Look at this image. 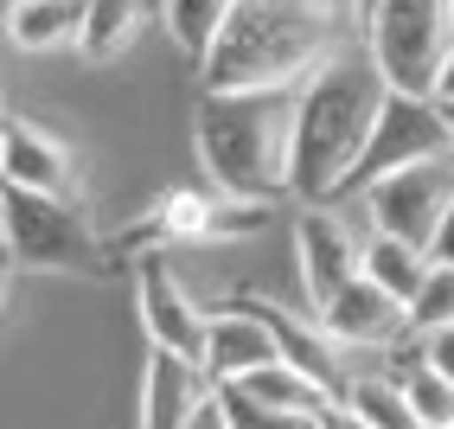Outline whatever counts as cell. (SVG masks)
I'll return each mask as SVG.
<instances>
[{
	"instance_id": "6da1fadb",
	"label": "cell",
	"mask_w": 454,
	"mask_h": 429,
	"mask_svg": "<svg viewBox=\"0 0 454 429\" xmlns=\"http://www.w3.org/2000/svg\"><path fill=\"white\" fill-rule=\"evenodd\" d=\"M390 103V83L378 77L365 45H346L340 58L294 90V147H288V199L333 205L365 155L378 115Z\"/></svg>"
},
{
	"instance_id": "7a4b0ae2",
	"label": "cell",
	"mask_w": 454,
	"mask_h": 429,
	"mask_svg": "<svg viewBox=\"0 0 454 429\" xmlns=\"http://www.w3.org/2000/svg\"><path fill=\"white\" fill-rule=\"evenodd\" d=\"M340 7L333 0H237L211 58L199 65L205 97H262L301 90L326 58H340Z\"/></svg>"
},
{
	"instance_id": "3957f363",
	"label": "cell",
	"mask_w": 454,
	"mask_h": 429,
	"mask_svg": "<svg viewBox=\"0 0 454 429\" xmlns=\"http://www.w3.org/2000/svg\"><path fill=\"white\" fill-rule=\"evenodd\" d=\"M199 167L218 193L276 199L288 193V147H294V90L262 97H205L192 115Z\"/></svg>"
},
{
	"instance_id": "277c9868",
	"label": "cell",
	"mask_w": 454,
	"mask_h": 429,
	"mask_svg": "<svg viewBox=\"0 0 454 429\" xmlns=\"http://www.w3.org/2000/svg\"><path fill=\"white\" fill-rule=\"evenodd\" d=\"M378 77L390 83V97H422L435 103V77L454 52V20L448 0H384L365 20V39Z\"/></svg>"
},
{
	"instance_id": "5b68a950",
	"label": "cell",
	"mask_w": 454,
	"mask_h": 429,
	"mask_svg": "<svg viewBox=\"0 0 454 429\" xmlns=\"http://www.w3.org/2000/svg\"><path fill=\"white\" fill-rule=\"evenodd\" d=\"M7 257L33 275H90L103 269V243L83 218V199H39V193H7L0 205Z\"/></svg>"
},
{
	"instance_id": "8992f818",
	"label": "cell",
	"mask_w": 454,
	"mask_h": 429,
	"mask_svg": "<svg viewBox=\"0 0 454 429\" xmlns=\"http://www.w3.org/2000/svg\"><path fill=\"white\" fill-rule=\"evenodd\" d=\"M454 155V141H448V115L442 103H422V97H390L384 115H378V129L365 141V155H358L352 179H346V193L333 199V205H346L358 193H372L378 179L390 173H403V167H422V161H448Z\"/></svg>"
},
{
	"instance_id": "52a82bcc",
	"label": "cell",
	"mask_w": 454,
	"mask_h": 429,
	"mask_svg": "<svg viewBox=\"0 0 454 429\" xmlns=\"http://www.w3.org/2000/svg\"><path fill=\"white\" fill-rule=\"evenodd\" d=\"M365 231L372 225H352L340 205H301V218H294V275H301L308 321L365 275Z\"/></svg>"
},
{
	"instance_id": "ba28073f",
	"label": "cell",
	"mask_w": 454,
	"mask_h": 429,
	"mask_svg": "<svg viewBox=\"0 0 454 429\" xmlns=\"http://www.w3.org/2000/svg\"><path fill=\"white\" fill-rule=\"evenodd\" d=\"M365 211V225L384 231V237H397V243H416V250H429L442 218H448V205H454V155L448 161H422V167H403V173H390L378 179L372 193H358L346 199Z\"/></svg>"
},
{
	"instance_id": "9c48e42d",
	"label": "cell",
	"mask_w": 454,
	"mask_h": 429,
	"mask_svg": "<svg viewBox=\"0 0 454 429\" xmlns=\"http://www.w3.org/2000/svg\"><path fill=\"white\" fill-rule=\"evenodd\" d=\"M135 308H141V327H147V340H154L160 353H179V359L205 365L211 314L186 295V282L167 269L160 250H141L135 257Z\"/></svg>"
},
{
	"instance_id": "30bf717a",
	"label": "cell",
	"mask_w": 454,
	"mask_h": 429,
	"mask_svg": "<svg viewBox=\"0 0 454 429\" xmlns=\"http://www.w3.org/2000/svg\"><path fill=\"white\" fill-rule=\"evenodd\" d=\"M0 173L7 193H39V199H83V167L65 135H51L33 115H7L0 129Z\"/></svg>"
},
{
	"instance_id": "8fae6325",
	"label": "cell",
	"mask_w": 454,
	"mask_h": 429,
	"mask_svg": "<svg viewBox=\"0 0 454 429\" xmlns=\"http://www.w3.org/2000/svg\"><path fill=\"white\" fill-rule=\"evenodd\" d=\"M282 333L276 321H269V308H256V301L237 295L231 308L211 314V340H205V378L218 391H237L250 385L256 372H269V365H282Z\"/></svg>"
},
{
	"instance_id": "7c38bea8",
	"label": "cell",
	"mask_w": 454,
	"mask_h": 429,
	"mask_svg": "<svg viewBox=\"0 0 454 429\" xmlns=\"http://www.w3.org/2000/svg\"><path fill=\"white\" fill-rule=\"evenodd\" d=\"M314 327L340 353H397L403 340H416L410 308H403L397 295H384L378 282H365V275H358L346 295H333L326 308L314 314Z\"/></svg>"
},
{
	"instance_id": "4fadbf2b",
	"label": "cell",
	"mask_w": 454,
	"mask_h": 429,
	"mask_svg": "<svg viewBox=\"0 0 454 429\" xmlns=\"http://www.w3.org/2000/svg\"><path fill=\"white\" fill-rule=\"evenodd\" d=\"M211 391L218 385L205 378V365L154 346L147 353V372H141V417H135V429H186L205 410Z\"/></svg>"
},
{
	"instance_id": "5bb4252c",
	"label": "cell",
	"mask_w": 454,
	"mask_h": 429,
	"mask_svg": "<svg viewBox=\"0 0 454 429\" xmlns=\"http://www.w3.org/2000/svg\"><path fill=\"white\" fill-rule=\"evenodd\" d=\"M90 0H13L7 7V39L20 52H51V45H83Z\"/></svg>"
},
{
	"instance_id": "9a60e30c",
	"label": "cell",
	"mask_w": 454,
	"mask_h": 429,
	"mask_svg": "<svg viewBox=\"0 0 454 429\" xmlns=\"http://www.w3.org/2000/svg\"><path fill=\"white\" fill-rule=\"evenodd\" d=\"M340 410L358 417L365 429H422L416 404H410V391L384 372V365H372V372H352L346 397H340Z\"/></svg>"
},
{
	"instance_id": "2e32d148",
	"label": "cell",
	"mask_w": 454,
	"mask_h": 429,
	"mask_svg": "<svg viewBox=\"0 0 454 429\" xmlns=\"http://www.w3.org/2000/svg\"><path fill=\"white\" fill-rule=\"evenodd\" d=\"M244 397H256V404H269V410H288V417H326V410H340V397H333L320 378H308L301 365H269V372H256L250 385H237Z\"/></svg>"
},
{
	"instance_id": "e0dca14e",
	"label": "cell",
	"mask_w": 454,
	"mask_h": 429,
	"mask_svg": "<svg viewBox=\"0 0 454 429\" xmlns=\"http://www.w3.org/2000/svg\"><path fill=\"white\" fill-rule=\"evenodd\" d=\"M429 250H416V243H397L384 231H365V282H378L384 295H397L403 308L422 295V282H429Z\"/></svg>"
},
{
	"instance_id": "ac0fdd59",
	"label": "cell",
	"mask_w": 454,
	"mask_h": 429,
	"mask_svg": "<svg viewBox=\"0 0 454 429\" xmlns=\"http://www.w3.org/2000/svg\"><path fill=\"white\" fill-rule=\"evenodd\" d=\"M147 26V0H90V20H83V58L90 65H115Z\"/></svg>"
},
{
	"instance_id": "d6986e66",
	"label": "cell",
	"mask_w": 454,
	"mask_h": 429,
	"mask_svg": "<svg viewBox=\"0 0 454 429\" xmlns=\"http://www.w3.org/2000/svg\"><path fill=\"white\" fill-rule=\"evenodd\" d=\"M237 0H160V20H167V39L192 58V65H205L211 45H218L224 20H231Z\"/></svg>"
},
{
	"instance_id": "ffe728a7",
	"label": "cell",
	"mask_w": 454,
	"mask_h": 429,
	"mask_svg": "<svg viewBox=\"0 0 454 429\" xmlns=\"http://www.w3.org/2000/svg\"><path fill=\"white\" fill-rule=\"evenodd\" d=\"M410 327H416V340H429V333H448V327H454V269H448V263H435L429 282H422V295L410 301Z\"/></svg>"
},
{
	"instance_id": "44dd1931",
	"label": "cell",
	"mask_w": 454,
	"mask_h": 429,
	"mask_svg": "<svg viewBox=\"0 0 454 429\" xmlns=\"http://www.w3.org/2000/svg\"><path fill=\"white\" fill-rule=\"evenodd\" d=\"M224 397V417H231V429H320L314 417H288V410H269V404H256V397H244V391H218Z\"/></svg>"
},
{
	"instance_id": "7402d4cb",
	"label": "cell",
	"mask_w": 454,
	"mask_h": 429,
	"mask_svg": "<svg viewBox=\"0 0 454 429\" xmlns=\"http://www.w3.org/2000/svg\"><path fill=\"white\" fill-rule=\"evenodd\" d=\"M422 346H429V365H435V372L454 385V327H448V333H429Z\"/></svg>"
},
{
	"instance_id": "603a6c76",
	"label": "cell",
	"mask_w": 454,
	"mask_h": 429,
	"mask_svg": "<svg viewBox=\"0 0 454 429\" xmlns=\"http://www.w3.org/2000/svg\"><path fill=\"white\" fill-rule=\"evenodd\" d=\"M429 263H448V269H454V205H448V218H442V231H435V243H429Z\"/></svg>"
},
{
	"instance_id": "cb8c5ba5",
	"label": "cell",
	"mask_w": 454,
	"mask_h": 429,
	"mask_svg": "<svg viewBox=\"0 0 454 429\" xmlns=\"http://www.w3.org/2000/svg\"><path fill=\"white\" fill-rule=\"evenodd\" d=\"M186 429H231V417H224V397L211 391V397H205V410H199V417H192Z\"/></svg>"
},
{
	"instance_id": "d4e9b609",
	"label": "cell",
	"mask_w": 454,
	"mask_h": 429,
	"mask_svg": "<svg viewBox=\"0 0 454 429\" xmlns=\"http://www.w3.org/2000/svg\"><path fill=\"white\" fill-rule=\"evenodd\" d=\"M435 103H442V109H454V52H448V65H442V77H435Z\"/></svg>"
},
{
	"instance_id": "484cf974",
	"label": "cell",
	"mask_w": 454,
	"mask_h": 429,
	"mask_svg": "<svg viewBox=\"0 0 454 429\" xmlns=\"http://www.w3.org/2000/svg\"><path fill=\"white\" fill-rule=\"evenodd\" d=\"M320 429H365V423H358V417H346V410H326V423Z\"/></svg>"
},
{
	"instance_id": "4316f807",
	"label": "cell",
	"mask_w": 454,
	"mask_h": 429,
	"mask_svg": "<svg viewBox=\"0 0 454 429\" xmlns=\"http://www.w3.org/2000/svg\"><path fill=\"white\" fill-rule=\"evenodd\" d=\"M378 7H384V0H352V13H358V26H365V20H372Z\"/></svg>"
},
{
	"instance_id": "83f0119b",
	"label": "cell",
	"mask_w": 454,
	"mask_h": 429,
	"mask_svg": "<svg viewBox=\"0 0 454 429\" xmlns=\"http://www.w3.org/2000/svg\"><path fill=\"white\" fill-rule=\"evenodd\" d=\"M442 115H448V141H454V109H442Z\"/></svg>"
},
{
	"instance_id": "f1b7e54d",
	"label": "cell",
	"mask_w": 454,
	"mask_h": 429,
	"mask_svg": "<svg viewBox=\"0 0 454 429\" xmlns=\"http://www.w3.org/2000/svg\"><path fill=\"white\" fill-rule=\"evenodd\" d=\"M448 20H454V0H448Z\"/></svg>"
}]
</instances>
